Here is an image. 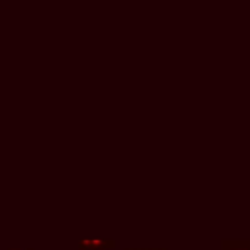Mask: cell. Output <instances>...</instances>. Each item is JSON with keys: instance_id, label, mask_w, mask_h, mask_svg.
<instances>
[{"instance_id": "obj_3", "label": "cell", "mask_w": 250, "mask_h": 250, "mask_svg": "<svg viewBox=\"0 0 250 250\" xmlns=\"http://www.w3.org/2000/svg\"><path fill=\"white\" fill-rule=\"evenodd\" d=\"M125 250H166V248H125Z\"/></svg>"}, {"instance_id": "obj_4", "label": "cell", "mask_w": 250, "mask_h": 250, "mask_svg": "<svg viewBox=\"0 0 250 250\" xmlns=\"http://www.w3.org/2000/svg\"><path fill=\"white\" fill-rule=\"evenodd\" d=\"M8 250H20V248H8ZM25 250H33V248H25Z\"/></svg>"}, {"instance_id": "obj_1", "label": "cell", "mask_w": 250, "mask_h": 250, "mask_svg": "<svg viewBox=\"0 0 250 250\" xmlns=\"http://www.w3.org/2000/svg\"><path fill=\"white\" fill-rule=\"evenodd\" d=\"M113 238H82L78 242V250H113Z\"/></svg>"}, {"instance_id": "obj_2", "label": "cell", "mask_w": 250, "mask_h": 250, "mask_svg": "<svg viewBox=\"0 0 250 250\" xmlns=\"http://www.w3.org/2000/svg\"><path fill=\"white\" fill-rule=\"evenodd\" d=\"M221 250H250V238H223Z\"/></svg>"}]
</instances>
